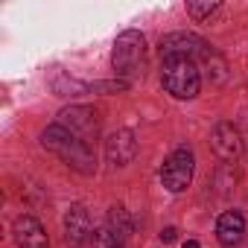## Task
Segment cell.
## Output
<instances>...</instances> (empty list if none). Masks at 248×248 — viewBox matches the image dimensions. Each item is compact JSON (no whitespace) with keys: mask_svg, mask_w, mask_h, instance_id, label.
<instances>
[{"mask_svg":"<svg viewBox=\"0 0 248 248\" xmlns=\"http://www.w3.org/2000/svg\"><path fill=\"white\" fill-rule=\"evenodd\" d=\"M41 143H44V149L56 152L64 164H70V167L79 170V172H93V167H96L91 146H88L82 138H76L73 132H67L64 126H59V123H56V126H50V129L41 135Z\"/></svg>","mask_w":248,"mask_h":248,"instance_id":"cell-1","label":"cell"},{"mask_svg":"<svg viewBox=\"0 0 248 248\" xmlns=\"http://www.w3.org/2000/svg\"><path fill=\"white\" fill-rule=\"evenodd\" d=\"M143 67H146V38L138 30L120 32L114 41V70L126 79H138L143 76Z\"/></svg>","mask_w":248,"mask_h":248,"instance_id":"cell-2","label":"cell"},{"mask_svg":"<svg viewBox=\"0 0 248 248\" xmlns=\"http://www.w3.org/2000/svg\"><path fill=\"white\" fill-rule=\"evenodd\" d=\"M161 82L178 99H193L202 88V76L193 59H167L161 70Z\"/></svg>","mask_w":248,"mask_h":248,"instance_id":"cell-3","label":"cell"},{"mask_svg":"<svg viewBox=\"0 0 248 248\" xmlns=\"http://www.w3.org/2000/svg\"><path fill=\"white\" fill-rule=\"evenodd\" d=\"M161 181H164V187H167L170 193H181V190L190 187V181H193V152H190L187 146L175 149V152L164 161V167H161Z\"/></svg>","mask_w":248,"mask_h":248,"instance_id":"cell-4","label":"cell"},{"mask_svg":"<svg viewBox=\"0 0 248 248\" xmlns=\"http://www.w3.org/2000/svg\"><path fill=\"white\" fill-rule=\"evenodd\" d=\"M59 126H64L67 132H73L76 138H82L91 146V138H96V132H99V117L93 108L73 105V108H64L59 114Z\"/></svg>","mask_w":248,"mask_h":248,"instance_id":"cell-5","label":"cell"},{"mask_svg":"<svg viewBox=\"0 0 248 248\" xmlns=\"http://www.w3.org/2000/svg\"><path fill=\"white\" fill-rule=\"evenodd\" d=\"M204 56L207 53V44L196 35H187V32H172L167 38H161V56L164 62L167 59H193V56Z\"/></svg>","mask_w":248,"mask_h":248,"instance_id":"cell-6","label":"cell"},{"mask_svg":"<svg viewBox=\"0 0 248 248\" xmlns=\"http://www.w3.org/2000/svg\"><path fill=\"white\" fill-rule=\"evenodd\" d=\"M210 146L222 161H236L242 155V138L231 123H216L210 132Z\"/></svg>","mask_w":248,"mask_h":248,"instance_id":"cell-7","label":"cell"},{"mask_svg":"<svg viewBox=\"0 0 248 248\" xmlns=\"http://www.w3.org/2000/svg\"><path fill=\"white\" fill-rule=\"evenodd\" d=\"M135 155H138V140L129 129H120L105 140V158L114 167H126L129 161H135Z\"/></svg>","mask_w":248,"mask_h":248,"instance_id":"cell-8","label":"cell"},{"mask_svg":"<svg viewBox=\"0 0 248 248\" xmlns=\"http://www.w3.org/2000/svg\"><path fill=\"white\" fill-rule=\"evenodd\" d=\"M93 225H91V213L82 207V204H73L67 213H64V239L70 248H79L85 245V239L91 236Z\"/></svg>","mask_w":248,"mask_h":248,"instance_id":"cell-9","label":"cell"},{"mask_svg":"<svg viewBox=\"0 0 248 248\" xmlns=\"http://www.w3.org/2000/svg\"><path fill=\"white\" fill-rule=\"evenodd\" d=\"M15 242L18 248H50V239H47V231L41 228L38 219L32 216H18L15 219Z\"/></svg>","mask_w":248,"mask_h":248,"instance_id":"cell-10","label":"cell"},{"mask_svg":"<svg viewBox=\"0 0 248 248\" xmlns=\"http://www.w3.org/2000/svg\"><path fill=\"white\" fill-rule=\"evenodd\" d=\"M216 236H219V242L228 245V248L239 245L242 236H245V219H242V213H239V210L222 213L219 222H216Z\"/></svg>","mask_w":248,"mask_h":248,"instance_id":"cell-11","label":"cell"},{"mask_svg":"<svg viewBox=\"0 0 248 248\" xmlns=\"http://www.w3.org/2000/svg\"><path fill=\"white\" fill-rule=\"evenodd\" d=\"M108 228H111L120 239H126V236L132 233V219H129V213L123 210V207H111V213H108Z\"/></svg>","mask_w":248,"mask_h":248,"instance_id":"cell-12","label":"cell"},{"mask_svg":"<svg viewBox=\"0 0 248 248\" xmlns=\"http://www.w3.org/2000/svg\"><path fill=\"white\" fill-rule=\"evenodd\" d=\"M93 248H123V239L105 225V228L93 231Z\"/></svg>","mask_w":248,"mask_h":248,"instance_id":"cell-13","label":"cell"},{"mask_svg":"<svg viewBox=\"0 0 248 248\" xmlns=\"http://www.w3.org/2000/svg\"><path fill=\"white\" fill-rule=\"evenodd\" d=\"M216 9H219V3H213V0H204V3H187V12H190L196 21H204V18H210Z\"/></svg>","mask_w":248,"mask_h":248,"instance_id":"cell-14","label":"cell"},{"mask_svg":"<svg viewBox=\"0 0 248 248\" xmlns=\"http://www.w3.org/2000/svg\"><path fill=\"white\" fill-rule=\"evenodd\" d=\"M175 233H178L175 228H164V231H161V239H164V242H172V239H175Z\"/></svg>","mask_w":248,"mask_h":248,"instance_id":"cell-15","label":"cell"},{"mask_svg":"<svg viewBox=\"0 0 248 248\" xmlns=\"http://www.w3.org/2000/svg\"><path fill=\"white\" fill-rule=\"evenodd\" d=\"M184 248H199V242H196V239H187V242H184Z\"/></svg>","mask_w":248,"mask_h":248,"instance_id":"cell-16","label":"cell"}]
</instances>
